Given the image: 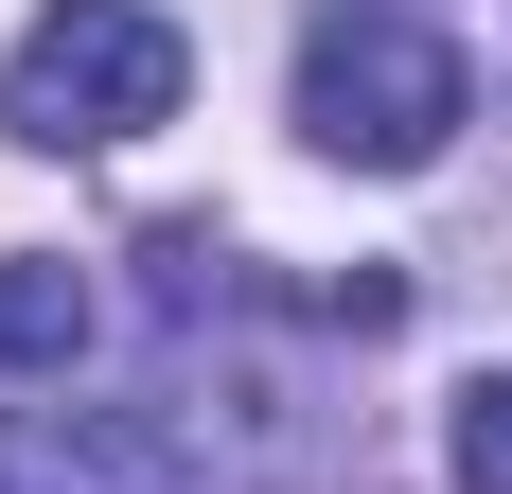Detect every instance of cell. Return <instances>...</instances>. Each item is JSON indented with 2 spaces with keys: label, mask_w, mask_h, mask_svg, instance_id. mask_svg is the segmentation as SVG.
Returning <instances> with one entry per match:
<instances>
[{
  "label": "cell",
  "mask_w": 512,
  "mask_h": 494,
  "mask_svg": "<svg viewBox=\"0 0 512 494\" xmlns=\"http://www.w3.org/2000/svg\"><path fill=\"white\" fill-rule=\"evenodd\" d=\"M477 124V71L442 18H407V0H318L301 18V142L354 159V177H424V159Z\"/></svg>",
  "instance_id": "obj_1"
},
{
  "label": "cell",
  "mask_w": 512,
  "mask_h": 494,
  "mask_svg": "<svg viewBox=\"0 0 512 494\" xmlns=\"http://www.w3.org/2000/svg\"><path fill=\"white\" fill-rule=\"evenodd\" d=\"M177 89H195V36L159 0H53L36 36L0 53V142L106 159V142H142V124H177Z\"/></svg>",
  "instance_id": "obj_2"
},
{
  "label": "cell",
  "mask_w": 512,
  "mask_h": 494,
  "mask_svg": "<svg viewBox=\"0 0 512 494\" xmlns=\"http://www.w3.org/2000/svg\"><path fill=\"white\" fill-rule=\"evenodd\" d=\"M0 494H195L159 406H0Z\"/></svg>",
  "instance_id": "obj_3"
},
{
  "label": "cell",
  "mask_w": 512,
  "mask_h": 494,
  "mask_svg": "<svg viewBox=\"0 0 512 494\" xmlns=\"http://www.w3.org/2000/svg\"><path fill=\"white\" fill-rule=\"evenodd\" d=\"M89 353V265H0V371H71Z\"/></svg>",
  "instance_id": "obj_4"
},
{
  "label": "cell",
  "mask_w": 512,
  "mask_h": 494,
  "mask_svg": "<svg viewBox=\"0 0 512 494\" xmlns=\"http://www.w3.org/2000/svg\"><path fill=\"white\" fill-rule=\"evenodd\" d=\"M442 477H460V494H512V371H477V389H460V442H442Z\"/></svg>",
  "instance_id": "obj_5"
}]
</instances>
